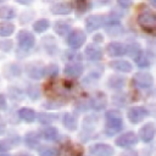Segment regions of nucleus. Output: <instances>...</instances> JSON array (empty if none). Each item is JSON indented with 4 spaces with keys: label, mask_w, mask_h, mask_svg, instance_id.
Wrapping results in <instances>:
<instances>
[{
    "label": "nucleus",
    "mask_w": 156,
    "mask_h": 156,
    "mask_svg": "<svg viewBox=\"0 0 156 156\" xmlns=\"http://www.w3.org/2000/svg\"><path fill=\"white\" fill-rule=\"evenodd\" d=\"M17 156H32V155H29V154H24V152H22V154H18Z\"/></svg>",
    "instance_id": "obj_37"
},
{
    "label": "nucleus",
    "mask_w": 156,
    "mask_h": 156,
    "mask_svg": "<svg viewBox=\"0 0 156 156\" xmlns=\"http://www.w3.org/2000/svg\"><path fill=\"white\" fill-rule=\"evenodd\" d=\"M104 24H105V17L101 15H93V16L88 17L85 21V27H87L88 32L96 30L100 27H102Z\"/></svg>",
    "instance_id": "obj_9"
},
{
    "label": "nucleus",
    "mask_w": 156,
    "mask_h": 156,
    "mask_svg": "<svg viewBox=\"0 0 156 156\" xmlns=\"http://www.w3.org/2000/svg\"><path fill=\"white\" fill-rule=\"evenodd\" d=\"M89 104H90V108L101 110L106 106V98H105L104 94L98 93V94H95L94 96H91L89 99Z\"/></svg>",
    "instance_id": "obj_13"
},
{
    "label": "nucleus",
    "mask_w": 156,
    "mask_h": 156,
    "mask_svg": "<svg viewBox=\"0 0 156 156\" xmlns=\"http://www.w3.org/2000/svg\"><path fill=\"white\" fill-rule=\"evenodd\" d=\"M65 74L67 77H72V78H76V77H79L83 72V66L80 63H68L66 65L65 69H63Z\"/></svg>",
    "instance_id": "obj_14"
},
{
    "label": "nucleus",
    "mask_w": 156,
    "mask_h": 156,
    "mask_svg": "<svg viewBox=\"0 0 156 156\" xmlns=\"http://www.w3.org/2000/svg\"><path fill=\"white\" fill-rule=\"evenodd\" d=\"M54 15H68L72 10V6L68 2H57L50 7Z\"/></svg>",
    "instance_id": "obj_16"
},
{
    "label": "nucleus",
    "mask_w": 156,
    "mask_h": 156,
    "mask_svg": "<svg viewBox=\"0 0 156 156\" xmlns=\"http://www.w3.org/2000/svg\"><path fill=\"white\" fill-rule=\"evenodd\" d=\"M117 2H118V5L119 6H122V7H124V9H127V7H129L130 6V0H117Z\"/></svg>",
    "instance_id": "obj_34"
},
{
    "label": "nucleus",
    "mask_w": 156,
    "mask_h": 156,
    "mask_svg": "<svg viewBox=\"0 0 156 156\" xmlns=\"http://www.w3.org/2000/svg\"><path fill=\"white\" fill-rule=\"evenodd\" d=\"M18 141V139H13V138H7L6 140H0V151H7L10 150L13 144H16Z\"/></svg>",
    "instance_id": "obj_27"
},
{
    "label": "nucleus",
    "mask_w": 156,
    "mask_h": 156,
    "mask_svg": "<svg viewBox=\"0 0 156 156\" xmlns=\"http://www.w3.org/2000/svg\"><path fill=\"white\" fill-rule=\"evenodd\" d=\"M89 152L93 156H112L115 150L108 144H94L89 147Z\"/></svg>",
    "instance_id": "obj_8"
},
{
    "label": "nucleus",
    "mask_w": 156,
    "mask_h": 156,
    "mask_svg": "<svg viewBox=\"0 0 156 156\" xmlns=\"http://www.w3.org/2000/svg\"><path fill=\"white\" fill-rule=\"evenodd\" d=\"M7 107V102H6V98L0 94V110H6Z\"/></svg>",
    "instance_id": "obj_33"
},
{
    "label": "nucleus",
    "mask_w": 156,
    "mask_h": 156,
    "mask_svg": "<svg viewBox=\"0 0 156 156\" xmlns=\"http://www.w3.org/2000/svg\"><path fill=\"white\" fill-rule=\"evenodd\" d=\"M18 116L21 117V119H23V121H26V122H33L37 117V115H35V112L33 111V110H30V108H27V107H23V108H21L20 111H18Z\"/></svg>",
    "instance_id": "obj_19"
},
{
    "label": "nucleus",
    "mask_w": 156,
    "mask_h": 156,
    "mask_svg": "<svg viewBox=\"0 0 156 156\" xmlns=\"http://www.w3.org/2000/svg\"><path fill=\"white\" fill-rule=\"evenodd\" d=\"M17 2H20V4H23V5H28V4H30L33 0H16Z\"/></svg>",
    "instance_id": "obj_36"
},
{
    "label": "nucleus",
    "mask_w": 156,
    "mask_h": 156,
    "mask_svg": "<svg viewBox=\"0 0 156 156\" xmlns=\"http://www.w3.org/2000/svg\"><path fill=\"white\" fill-rule=\"evenodd\" d=\"M62 122H63V126H65L68 130H76V129H77V119H76V117H74L73 115H71L69 112L63 113Z\"/></svg>",
    "instance_id": "obj_18"
},
{
    "label": "nucleus",
    "mask_w": 156,
    "mask_h": 156,
    "mask_svg": "<svg viewBox=\"0 0 156 156\" xmlns=\"http://www.w3.org/2000/svg\"><path fill=\"white\" fill-rule=\"evenodd\" d=\"M0 156H11V155H9V154H0Z\"/></svg>",
    "instance_id": "obj_40"
},
{
    "label": "nucleus",
    "mask_w": 156,
    "mask_h": 156,
    "mask_svg": "<svg viewBox=\"0 0 156 156\" xmlns=\"http://www.w3.org/2000/svg\"><path fill=\"white\" fill-rule=\"evenodd\" d=\"M69 29H71L69 24H68L67 22H65V21H57V22L54 23V30H55L58 35H65V34H67V33L69 32Z\"/></svg>",
    "instance_id": "obj_21"
},
{
    "label": "nucleus",
    "mask_w": 156,
    "mask_h": 156,
    "mask_svg": "<svg viewBox=\"0 0 156 156\" xmlns=\"http://www.w3.org/2000/svg\"><path fill=\"white\" fill-rule=\"evenodd\" d=\"M85 39H87V37H85V34L83 33V30H80V29H74V30H72V32L69 33V35H68V38H67V44H68L69 48H72V49H78V48H80V46L85 43Z\"/></svg>",
    "instance_id": "obj_4"
},
{
    "label": "nucleus",
    "mask_w": 156,
    "mask_h": 156,
    "mask_svg": "<svg viewBox=\"0 0 156 156\" xmlns=\"http://www.w3.org/2000/svg\"><path fill=\"white\" fill-rule=\"evenodd\" d=\"M123 128V121L122 116L118 111L112 110L106 112V126H105V133L107 135H113L122 130Z\"/></svg>",
    "instance_id": "obj_2"
},
{
    "label": "nucleus",
    "mask_w": 156,
    "mask_h": 156,
    "mask_svg": "<svg viewBox=\"0 0 156 156\" xmlns=\"http://www.w3.org/2000/svg\"><path fill=\"white\" fill-rule=\"evenodd\" d=\"M84 54H85V57L90 61H99V60L102 58V50L99 46L94 45V44L88 45L85 48Z\"/></svg>",
    "instance_id": "obj_11"
},
{
    "label": "nucleus",
    "mask_w": 156,
    "mask_h": 156,
    "mask_svg": "<svg viewBox=\"0 0 156 156\" xmlns=\"http://www.w3.org/2000/svg\"><path fill=\"white\" fill-rule=\"evenodd\" d=\"M107 54L110 56L117 57V56H122L124 54H127V46H124L121 43H110L106 48Z\"/></svg>",
    "instance_id": "obj_12"
},
{
    "label": "nucleus",
    "mask_w": 156,
    "mask_h": 156,
    "mask_svg": "<svg viewBox=\"0 0 156 156\" xmlns=\"http://www.w3.org/2000/svg\"><path fill=\"white\" fill-rule=\"evenodd\" d=\"M17 40H18V45L21 49L23 50H29L34 46L35 44V38L34 35L28 32V30H21L17 34Z\"/></svg>",
    "instance_id": "obj_5"
},
{
    "label": "nucleus",
    "mask_w": 156,
    "mask_h": 156,
    "mask_svg": "<svg viewBox=\"0 0 156 156\" xmlns=\"http://www.w3.org/2000/svg\"><path fill=\"white\" fill-rule=\"evenodd\" d=\"M13 24L9 22H2L0 23V37H9L13 33Z\"/></svg>",
    "instance_id": "obj_24"
},
{
    "label": "nucleus",
    "mask_w": 156,
    "mask_h": 156,
    "mask_svg": "<svg viewBox=\"0 0 156 156\" xmlns=\"http://www.w3.org/2000/svg\"><path fill=\"white\" fill-rule=\"evenodd\" d=\"M138 23L139 26L149 33L156 30V13L147 6H141L138 12Z\"/></svg>",
    "instance_id": "obj_1"
},
{
    "label": "nucleus",
    "mask_w": 156,
    "mask_h": 156,
    "mask_svg": "<svg viewBox=\"0 0 156 156\" xmlns=\"http://www.w3.org/2000/svg\"><path fill=\"white\" fill-rule=\"evenodd\" d=\"M38 116H39V117H38L39 122L43 123V124H49V123H51V122L55 119V116L49 115V113H39Z\"/></svg>",
    "instance_id": "obj_30"
},
{
    "label": "nucleus",
    "mask_w": 156,
    "mask_h": 156,
    "mask_svg": "<svg viewBox=\"0 0 156 156\" xmlns=\"http://www.w3.org/2000/svg\"><path fill=\"white\" fill-rule=\"evenodd\" d=\"M121 156H138V154H136V151H134V150H129V151L123 152Z\"/></svg>",
    "instance_id": "obj_35"
},
{
    "label": "nucleus",
    "mask_w": 156,
    "mask_h": 156,
    "mask_svg": "<svg viewBox=\"0 0 156 156\" xmlns=\"http://www.w3.org/2000/svg\"><path fill=\"white\" fill-rule=\"evenodd\" d=\"M152 76L147 72H138L134 78H133V83L136 88L139 89H149L152 85Z\"/></svg>",
    "instance_id": "obj_3"
},
{
    "label": "nucleus",
    "mask_w": 156,
    "mask_h": 156,
    "mask_svg": "<svg viewBox=\"0 0 156 156\" xmlns=\"http://www.w3.org/2000/svg\"><path fill=\"white\" fill-rule=\"evenodd\" d=\"M136 143H138V136L133 132H127L116 139V145L119 147H123V149L134 146Z\"/></svg>",
    "instance_id": "obj_6"
},
{
    "label": "nucleus",
    "mask_w": 156,
    "mask_h": 156,
    "mask_svg": "<svg viewBox=\"0 0 156 156\" xmlns=\"http://www.w3.org/2000/svg\"><path fill=\"white\" fill-rule=\"evenodd\" d=\"M147 116H149V111L141 106H135L128 110V118L132 123H139Z\"/></svg>",
    "instance_id": "obj_7"
},
{
    "label": "nucleus",
    "mask_w": 156,
    "mask_h": 156,
    "mask_svg": "<svg viewBox=\"0 0 156 156\" xmlns=\"http://www.w3.org/2000/svg\"><path fill=\"white\" fill-rule=\"evenodd\" d=\"M106 30H107L111 35H117V34L121 33L123 29H122V27H121V24H119L118 21H112V22H108V23L106 24Z\"/></svg>",
    "instance_id": "obj_23"
},
{
    "label": "nucleus",
    "mask_w": 156,
    "mask_h": 156,
    "mask_svg": "<svg viewBox=\"0 0 156 156\" xmlns=\"http://www.w3.org/2000/svg\"><path fill=\"white\" fill-rule=\"evenodd\" d=\"M15 15H16V12H15V10L11 9V7L5 6V7H1V9H0V18L10 20V18H13Z\"/></svg>",
    "instance_id": "obj_28"
},
{
    "label": "nucleus",
    "mask_w": 156,
    "mask_h": 156,
    "mask_svg": "<svg viewBox=\"0 0 156 156\" xmlns=\"http://www.w3.org/2000/svg\"><path fill=\"white\" fill-rule=\"evenodd\" d=\"M39 155L40 156H56V150L51 146L44 145L39 149Z\"/></svg>",
    "instance_id": "obj_29"
},
{
    "label": "nucleus",
    "mask_w": 156,
    "mask_h": 156,
    "mask_svg": "<svg viewBox=\"0 0 156 156\" xmlns=\"http://www.w3.org/2000/svg\"><path fill=\"white\" fill-rule=\"evenodd\" d=\"M150 2H151V5H154L156 7V0H150Z\"/></svg>",
    "instance_id": "obj_38"
},
{
    "label": "nucleus",
    "mask_w": 156,
    "mask_h": 156,
    "mask_svg": "<svg viewBox=\"0 0 156 156\" xmlns=\"http://www.w3.org/2000/svg\"><path fill=\"white\" fill-rule=\"evenodd\" d=\"M39 135L45 139V140H49V141H52V140H56L57 136H58V130L55 128V127H44L39 130Z\"/></svg>",
    "instance_id": "obj_15"
},
{
    "label": "nucleus",
    "mask_w": 156,
    "mask_h": 156,
    "mask_svg": "<svg viewBox=\"0 0 156 156\" xmlns=\"http://www.w3.org/2000/svg\"><path fill=\"white\" fill-rule=\"evenodd\" d=\"M156 134V128L154 123H146L141 129L139 130V136L144 143H150Z\"/></svg>",
    "instance_id": "obj_10"
},
{
    "label": "nucleus",
    "mask_w": 156,
    "mask_h": 156,
    "mask_svg": "<svg viewBox=\"0 0 156 156\" xmlns=\"http://www.w3.org/2000/svg\"><path fill=\"white\" fill-rule=\"evenodd\" d=\"M24 143H26V145L28 147L34 149V147H37L39 145V136L34 132H29L24 136Z\"/></svg>",
    "instance_id": "obj_20"
},
{
    "label": "nucleus",
    "mask_w": 156,
    "mask_h": 156,
    "mask_svg": "<svg viewBox=\"0 0 156 156\" xmlns=\"http://www.w3.org/2000/svg\"><path fill=\"white\" fill-rule=\"evenodd\" d=\"M110 66L118 71V72H130L132 71V65L128 62V61H124V60H118V61H112L110 63Z\"/></svg>",
    "instance_id": "obj_17"
},
{
    "label": "nucleus",
    "mask_w": 156,
    "mask_h": 156,
    "mask_svg": "<svg viewBox=\"0 0 156 156\" xmlns=\"http://www.w3.org/2000/svg\"><path fill=\"white\" fill-rule=\"evenodd\" d=\"M134 60H135L138 67H140V68H145V67H149V66H150L149 58H147V57L145 56V54H143V52H140Z\"/></svg>",
    "instance_id": "obj_26"
},
{
    "label": "nucleus",
    "mask_w": 156,
    "mask_h": 156,
    "mask_svg": "<svg viewBox=\"0 0 156 156\" xmlns=\"http://www.w3.org/2000/svg\"><path fill=\"white\" fill-rule=\"evenodd\" d=\"M49 26H50V23H49L48 20H38L33 24V29L35 32H38V33H43V32H45L49 28Z\"/></svg>",
    "instance_id": "obj_25"
},
{
    "label": "nucleus",
    "mask_w": 156,
    "mask_h": 156,
    "mask_svg": "<svg viewBox=\"0 0 156 156\" xmlns=\"http://www.w3.org/2000/svg\"><path fill=\"white\" fill-rule=\"evenodd\" d=\"M127 52H128V55L129 56H132V57H136L140 52H141V50H140V48H139V45H136V44H132L130 46H128L127 48Z\"/></svg>",
    "instance_id": "obj_31"
},
{
    "label": "nucleus",
    "mask_w": 156,
    "mask_h": 156,
    "mask_svg": "<svg viewBox=\"0 0 156 156\" xmlns=\"http://www.w3.org/2000/svg\"><path fill=\"white\" fill-rule=\"evenodd\" d=\"M2 130H4V124H2L1 122H0V133H1Z\"/></svg>",
    "instance_id": "obj_39"
},
{
    "label": "nucleus",
    "mask_w": 156,
    "mask_h": 156,
    "mask_svg": "<svg viewBox=\"0 0 156 156\" xmlns=\"http://www.w3.org/2000/svg\"><path fill=\"white\" fill-rule=\"evenodd\" d=\"M80 154H82V151L77 145H71L68 147V151L66 155L67 156H80Z\"/></svg>",
    "instance_id": "obj_32"
},
{
    "label": "nucleus",
    "mask_w": 156,
    "mask_h": 156,
    "mask_svg": "<svg viewBox=\"0 0 156 156\" xmlns=\"http://www.w3.org/2000/svg\"><path fill=\"white\" fill-rule=\"evenodd\" d=\"M124 78L123 77H119V76H112V77H110V79H108V87L111 88V89H115V90H118V89H121L122 87H123V84H124Z\"/></svg>",
    "instance_id": "obj_22"
}]
</instances>
